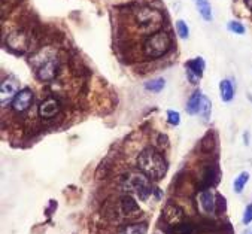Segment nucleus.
I'll return each mask as SVG.
<instances>
[{
  "instance_id": "nucleus-1",
  "label": "nucleus",
  "mask_w": 252,
  "mask_h": 234,
  "mask_svg": "<svg viewBox=\"0 0 252 234\" xmlns=\"http://www.w3.org/2000/svg\"><path fill=\"white\" fill-rule=\"evenodd\" d=\"M137 169L151 180H161L167 173V161L160 151L153 146L145 148L137 157Z\"/></svg>"
},
{
  "instance_id": "nucleus-2",
  "label": "nucleus",
  "mask_w": 252,
  "mask_h": 234,
  "mask_svg": "<svg viewBox=\"0 0 252 234\" xmlns=\"http://www.w3.org/2000/svg\"><path fill=\"white\" fill-rule=\"evenodd\" d=\"M32 66L36 69V76L39 81L42 82H49L53 81L57 73H59V58H57V53L49 48V46H45V48L39 50L30 60Z\"/></svg>"
},
{
  "instance_id": "nucleus-3",
  "label": "nucleus",
  "mask_w": 252,
  "mask_h": 234,
  "mask_svg": "<svg viewBox=\"0 0 252 234\" xmlns=\"http://www.w3.org/2000/svg\"><path fill=\"white\" fill-rule=\"evenodd\" d=\"M134 21L136 26L142 33L153 34L156 31H160L164 17L158 9L149 8V6H142L134 11Z\"/></svg>"
},
{
  "instance_id": "nucleus-4",
  "label": "nucleus",
  "mask_w": 252,
  "mask_h": 234,
  "mask_svg": "<svg viewBox=\"0 0 252 234\" xmlns=\"http://www.w3.org/2000/svg\"><path fill=\"white\" fill-rule=\"evenodd\" d=\"M172 48V37L167 31H156L149 34L143 43V56L148 58H160Z\"/></svg>"
},
{
  "instance_id": "nucleus-5",
  "label": "nucleus",
  "mask_w": 252,
  "mask_h": 234,
  "mask_svg": "<svg viewBox=\"0 0 252 234\" xmlns=\"http://www.w3.org/2000/svg\"><path fill=\"white\" fill-rule=\"evenodd\" d=\"M123 188L126 191L134 193L142 202H146L149 199V196L153 194V188H151L149 183V177L145 176L142 172H130L127 175H124L123 177Z\"/></svg>"
},
{
  "instance_id": "nucleus-6",
  "label": "nucleus",
  "mask_w": 252,
  "mask_h": 234,
  "mask_svg": "<svg viewBox=\"0 0 252 234\" xmlns=\"http://www.w3.org/2000/svg\"><path fill=\"white\" fill-rule=\"evenodd\" d=\"M32 43V37L27 31L24 30H15L8 36L6 45L15 53H24L26 50H29V46Z\"/></svg>"
},
{
  "instance_id": "nucleus-7",
  "label": "nucleus",
  "mask_w": 252,
  "mask_h": 234,
  "mask_svg": "<svg viewBox=\"0 0 252 234\" xmlns=\"http://www.w3.org/2000/svg\"><path fill=\"white\" fill-rule=\"evenodd\" d=\"M197 205L201 213L214 215L217 212V196L211 190H201L197 197Z\"/></svg>"
},
{
  "instance_id": "nucleus-8",
  "label": "nucleus",
  "mask_w": 252,
  "mask_h": 234,
  "mask_svg": "<svg viewBox=\"0 0 252 234\" xmlns=\"http://www.w3.org/2000/svg\"><path fill=\"white\" fill-rule=\"evenodd\" d=\"M185 218V213L182 210V207H179L176 203H167L163 209V221L173 227V225H178L184 221Z\"/></svg>"
},
{
  "instance_id": "nucleus-9",
  "label": "nucleus",
  "mask_w": 252,
  "mask_h": 234,
  "mask_svg": "<svg viewBox=\"0 0 252 234\" xmlns=\"http://www.w3.org/2000/svg\"><path fill=\"white\" fill-rule=\"evenodd\" d=\"M32 103H33V91L29 89V88H24L14 97L12 109L15 112H18V114H23V112H26L32 106Z\"/></svg>"
},
{
  "instance_id": "nucleus-10",
  "label": "nucleus",
  "mask_w": 252,
  "mask_h": 234,
  "mask_svg": "<svg viewBox=\"0 0 252 234\" xmlns=\"http://www.w3.org/2000/svg\"><path fill=\"white\" fill-rule=\"evenodd\" d=\"M0 92H2V102L5 103L6 99L9 100L11 97L17 96L20 92V81L15 76L9 75L8 78L3 79L2 85H0Z\"/></svg>"
},
{
  "instance_id": "nucleus-11",
  "label": "nucleus",
  "mask_w": 252,
  "mask_h": 234,
  "mask_svg": "<svg viewBox=\"0 0 252 234\" xmlns=\"http://www.w3.org/2000/svg\"><path fill=\"white\" fill-rule=\"evenodd\" d=\"M59 112H60V103L57 99H53V97H48L39 106V115L43 119H51L56 115H59Z\"/></svg>"
},
{
  "instance_id": "nucleus-12",
  "label": "nucleus",
  "mask_w": 252,
  "mask_h": 234,
  "mask_svg": "<svg viewBox=\"0 0 252 234\" xmlns=\"http://www.w3.org/2000/svg\"><path fill=\"white\" fill-rule=\"evenodd\" d=\"M120 210L124 216L127 218H133L140 215V207L137 205V202L131 197V196H123L120 200Z\"/></svg>"
},
{
  "instance_id": "nucleus-13",
  "label": "nucleus",
  "mask_w": 252,
  "mask_h": 234,
  "mask_svg": "<svg viewBox=\"0 0 252 234\" xmlns=\"http://www.w3.org/2000/svg\"><path fill=\"white\" fill-rule=\"evenodd\" d=\"M185 67H187V72H191L194 76L201 78V76H203V72H205L206 64H205V60L201 58V57H195V58L187 61L185 63Z\"/></svg>"
},
{
  "instance_id": "nucleus-14",
  "label": "nucleus",
  "mask_w": 252,
  "mask_h": 234,
  "mask_svg": "<svg viewBox=\"0 0 252 234\" xmlns=\"http://www.w3.org/2000/svg\"><path fill=\"white\" fill-rule=\"evenodd\" d=\"M220 96L222 102H231L234 99V88L230 79H222L220 82Z\"/></svg>"
},
{
  "instance_id": "nucleus-15",
  "label": "nucleus",
  "mask_w": 252,
  "mask_h": 234,
  "mask_svg": "<svg viewBox=\"0 0 252 234\" xmlns=\"http://www.w3.org/2000/svg\"><path fill=\"white\" fill-rule=\"evenodd\" d=\"M194 3L198 9V14L201 15V18L205 21H212L214 15H212V8H211L209 0H194Z\"/></svg>"
},
{
  "instance_id": "nucleus-16",
  "label": "nucleus",
  "mask_w": 252,
  "mask_h": 234,
  "mask_svg": "<svg viewBox=\"0 0 252 234\" xmlns=\"http://www.w3.org/2000/svg\"><path fill=\"white\" fill-rule=\"evenodd\" d=\"M201 97H203V94H201V91L197 89L194 94L189 97L188 103H187V112L189 115H198V109H200V103H201Z\"/></svg>"
},
{
  "instance_id": "nucleus-17",
  "label": "nucleus",
  "mask_w": 252,
  "mask_h": 234,
  "mask_svg": "<svg viewBox=\"0 0 252 234\" xmlns=\"http://www.w3.org/2000/svg\"><path fill=\"white\" fill-rule=\"evenodd\" d=\"M148 233V224L146 222H137L131 225H124L118 234H146Z\"/></svg>"
},
{
  "instance_id": "nucleus-18",
  "label": "nucleus",
  "mask_w": 252,
  "mask_h": 234,
  "mask_svg": "<svg viewBox=\"0 0 252 234\" xmlns=\"http://www.w3.org/2000/svg\"><path fill=\"white\" fill-rule=\"evenodd\" d=\"M211 111H212V103H211V100H209L206 96H203V97H201L198 115L201 117V119H203V121H209V118H211Z\"/></svg>"
},
{
  "instance_id": "nucleus-19",
  "label": "nucleus",
  "mask_w": 252,
  "mask_h": 234,
  "mask_svg": "<svg viewBox=\"0 0 252 234\" xmlns=\"http://www.w3.org/2000/svg\"><path fill=\"white\" fill-rule=\"evenodd\" d=\"M248 180H249V173H248V172H242V173L234 179V182H233V188H234V191H236L237 194H240V193L243 191V188H245V185L248 183Z\"/></svg>"
},
{
  "instance_id": "nucleus-20",
  "label": "nucleus",
  "mask_w": 252,
  "mask_h": 234,
  "mask_svg": "<svg viewBox=\"0 0 252 234\" xmlns=\"http://www.w3.org/2000/svg\"><path fill=\"white\" fill-rule=\"evenodd\" d=\"M194 231H195L194 225L189 224V222H184V221L181 224L172 227V233L173 234H194Z\"/></svg>"
},
{
  "instance_id": "nucleus-21",
  "label": "nucleus",
  "mask_w": 252,
  "mask_h": 234,
  "mask_svg": "<svg viewBox=\"0 0 252 234\" xmlns=\"http://www.w3.org/2000/svg\"><path fill=\"white\" fill-rule=\"evenodd\" d=\"M164 87H166V81L163 78H157V79L145 82V88L148 91H153V92H160Z\"/></svg>"
},
{
  "instance_id": "nucleus-22",
  "label": "nucleus",
  "mask_w": 252,
  "mask_h": 234,
  "mask_svg": "<svg viewBox=\"0 0 252 234\" xmlns=\"http://www.w3.org/2000/svg\"><path fill=\"white\" fill-rule=\"evenodd\" d=\"M176 31H178L179 37H182V39H187L189 36V29H188L187 23L182 20L176 21Z\"/></svg>"
},
{
  "instance_id": "nucleus-23",
  "label": "nucleus",
  "mask_w": 252,
  "mask_h": 234,
  "mask_svg": "<svg viewBox=\"0 0 252 234\" xmlns=\"http://www.w3.org/2000/svg\"><path fill=\"white\" fill-rule=\"evenodd\" d=\"M227 29L230 31H233V33H236V34H243L245 33V26L242 23H239V21H230Z\"/></svg>"
},
{
  "instance_id": "nucleus-24",
  "label": "nucleus",
  "mask_w": 252,
  "mask_h": 234,
  "mask_svg": "<svg viewBox=\"0 0 252 234\" xmlns=\"http://www.w3.org/2000/svg\"><path fill=\"white\" fill-rule=\"evenodd\" d=\"M167 122H169L170 125H179V122H181V115H179V112H176V111H169V112H167Z\"/></svg>"
},
{
  "instance_id": "nucleus-25",
  "label": "nucleus",
  "mask_w": 252,
  "mask_h": 234,
  "mask_svg": "<svg viewBox=\"0 0 252 234\" xmlns=\"http://www.w3.org/2000/svg\"><path fill=\"white\" fill-rule=\"evenodd\" d=\"M242 221H243L245 225H249V224L252 222V203L246 206V209H245V212H243Z\"/></svg>"
},
{
  "instance_id": "nucleus-26",
  "label": "nucleus",
  "mask_w": 252,
  "mask_h": 234,
  "mask_svg": "<svg viewBox=\"0 0 252 234\" xmlns=\"http://www.w3.org/2000/svg\"><path fill=\"white\" fill-rule=\"evenodd\" d=\"M157 142H158V146H160V148L166 149V148L169 146V137H167L166 134H160L158 139H157Z\"/></svg>"
},
{
  "instance_id": "nucleus-27",
  "label": "nucleus",
  "mask_w": 252,
  "mask_h": 234,
  "mask_svg": "<svg viewBox=\"0 0 252 234\" xmlns=\"http://www.w3.org/2000/svg\"><path fill=\"white\" fill-rule=\"evenodd\" d=\"M243 2H245V5H246V8L252 11V0H243Z\"/></svg>"
},
{
  "instance_id": "nucleus-28",
  "label": "nucleus",
  "mask_w": 252,
  "mask_h": 234,
  "mask_svg": "<svg viewBox=\"0 0 252 234\" xmlns=\"http://www.w3.org/2000/svg\"><path fill=\"white\" fill-rule=\"evenodd\" d=\"M243 234H252V228H246V230L243 231Z\"/></svg>"
},
{
  "instance_id": "nucleus-29",
  "label": "nucleus",
  "mask_w": 252,
  "mask_h": 234,
  "mask_svg": "<svg viewBox=\"0 0 252 234\" xmlns=\"http://www.w3.org/2000/svg\"><path fill=\"white\" fill-rule=\"evenodd\" d=\"M156 234H163V233H156Z\"/></svg>"
}]
</instances>
